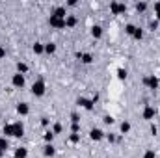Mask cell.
Wrapping results in <instances>:
<instances>
[{"mask_svg":"<svg viewBox=\"0 0 160 158\" xmlns=\"http://www.w3.org/2000/svg\"><path fill=\"white\" fill-rule=\"evenodd\" d=\"M118 77H119L121 80L127 78V71H125V69H119V71H118Z\"/></svg>","mask_w":160,"mask_h":158,"instance_id":"cell-33","label":"cell"},{"mask_svg":"<svg viewBox=\"0 0 160 158\" xmlns=\"http://www.w3.org/2000/svg\"><path fill=\"white\" fill-rule=\"evenodd\" d=\"M147 7H149V6H147L145 2H138V4H136V11H140V13H143Z\"/></svg>","mask_w":160,"mask_h":158,"instance_id":"cell-23","label":"cell"},{"mask_svg":"<svg viewBox=\"0 0 160 158\" xmlns=\"http://www.w3.org/2000/svg\"><path fill=\"white\" fill-rule=\"evenodd\" d=\"M43 138H45V141H47V143H52V140H54V132H52V130H47Z\"/></svg>","mask_w":160,"mask_h":158,"instance_id":"cell-21","label":"cell"},{"mask_svg":"<svg viewBox=\"0 0 160 158\" xmlns=\"http://www.w3.org/2000/svg\"><path fill=\"white\" fill-rule=\"evenodd\" d=\"M157 130H158V128H157V125H151V132H153V134H157Z\"/></svg>","mask_w":160,"mask_h":158,"instance_id":"cell-39","label":"cell"},{"mask_svg":"<svg viewBox=\"0 0 160 158\" xmlns=\"http://www.w3.org/2000/svg\"><path fill=\"white\" fill-rule=\"evenodd\" d=\"M71 121H73V123H78V121H80L78 114H71Z\"/></svg>","mask_w":160,"mask_h":158,"instance_id":"cell-35","label":"cell"},{"mask_svg":"<svg viewBox=\"0 0 160 158\" xmlns=\"http://www.w3.org/2000/svg\"><path fill=\"white\" fill-rule=\"evenodd\" d=\"M62 130H63L62 123H54V126H52V132H54V136H56V134H62Z\"/></svg>","mask_w":160,"mask_h":158,"instance_id":"cell-24","label":"cell"},{"mask_svg":"<svg viewBox=\"0 0 160 158\" xmlns=\"http://www.w3.org/2000/svg\"><path fill=\"white\" fill-rule=\"evenodd\" d=\"M11 84H13V87H24V75L15 73V75L11 77Z\"/></svg>","mask_w":160,"mask_h":158,"instance_id":"cell-6","label":"cell"},{"mask_svg":"<svg viewBox=\"0 0 160 158\" xmlns=\"http://www.w3.org/2000/svg\"><path fill=\"white\" fill-rule=\"evenodd\" d=\"M45 52L47 54H54L56 52V45L54 43H45Z\"/></svg>","mask_w":160,"mask_h":158,"instance_id":"cell-17","label":"cell"},{"mask_svg":"<svg viewBox=\"0 0 160 158\" xmlns=\"http://www.w3.org/2000/svg\"><path fill=\"white\" fill-rule=\"evenodd\" d=\"M155 11H157V21H160V2L155 4Z\"/></svg>","mask_w":160,"mask_h":158,"instance_id":"cell-31","label":"cell"},{"mask_svg":"<svg viewBox=\"0 0 160 158\" xmlns=\"http://www.w3.org/2000/svg\"><path fill=\"white\" fill-rule=\"evenodd\" d=\"M9 149V141H8V138H0V151H8Z\"/></svg>","mask_w":160,"mask_h":158,"instance_id":"cell-18","label":"cell"},{"mask_svg":"<svg viewBox=\"0 0 160 158\" xmlns=\"http://www.w3.org/2000/svg\"><path fill=\"white\" fill-rule=\"evenodd\" d=\"M143 84H145L147 87H151V89H157V87H158V78H157L155 75L145 77V78H143Z\"/></svg>","mask_w":160,"mask_h":158,"instance_id":"cell-8","label":"cell"},{"mask_svg":"<svg viewBox=\"0 0 160 158\" xmlns=\"http://www.w3.org/2000/svg\"><path fill=\"white\" fill-rule=\"evenodd\" d=\"M75 24H77V17H75V15H69V17H65V26L73 28Z\"/></svg>","mask_w":160,"mask_h":158,"instance_id":"cell-16","label":"cell"},{"mask_svg":"<svg viewBox=\"0 0 160 158\" xmlns=\"http://www.w3.org/2000/svg\"><path fill=\"white\" fill-rule=\"evenodd\" d=\"M143 158H157V153H155L153 149H149V151H145V155H143Z\"/></svg>","mask_w":160,"mask_h":158,"instance_id":"cell-28","label":"cell"},{"mask_svg":"<svg viewBox=\"0 0 160 158\" xmlns=\"http://www.w3.org/2000/svg\"><path fill=\"white\" fill-rule=\"evenodd\" d=\"M134 30H136V26H134V24H127V26H125V32H127L128 36H132V34H134Z\"/></svg>","mask_w":160,"mask_h":158,"instance_id":"cell-27","label":"cell"},{"mask_svg":"<svg viewBox=\"0 0 160 158\" xmlns=\"http://www.w3.org/2000/svg\"><path fill=\"white\" fill-rule=\"evenodd\" d=\"M110 11L114 15H123V13H127V6L125 4H119V2H112L110 4Z\"/></svg>","mask_w":160,"mask_h":158,"instance_id":"cell-3","label":"cell"},{"mask_svg":"<svg viewBox=\"0 0 160 158\" xmlns=\"http://www.w3.org/2000/svg\"><path fill=\"white\" fill-rule=\"evenodd\" d=\"M104 123H106V125H112V123H114V119L110 117V116H106V117H104Z\"/></svg>","mask_w":160,"mask_h":158,"instance_id":"cell-36","label":"cell"},{"mask_svg":"<svg viewBox=\"0 0 160 158\" xmlns=\"http://www.w3.org/2000/svg\"><path fill=\"white\" fill-rule=\"evenodd\" d=\"M6 56V48L4 47H0V58H4Z\"/></svg>","mask_w":160,"mask_h":158,"instance_id":"cell-38","label":"cell"},{"mask_svg":"<svg viewBox=\"0 0 160 158\" xmlns=\"http://www.w3.org/2000/svg\"><path fill=\"white\" fill-rule=\"evenodd\" d=\"M43 155H45V156H54V155H56V149H54V145H52V143H47V145H45V147H43Z\"/></svg>","mask_w":160,"mask_h":158,"instance_id":"cell-11","label":"cell"},{"mask_svg":"<svg viewBox=\"0 0 160 158\" xmlns=\"http://www.w3.org/2000/svg\"><path fill=\"white\" fill-rule=\"evenodd\" d=\"M104 136H106V134H104L101 128H91V132H89V138H91L93 141H101Z\"/></svg>","mask_w":160,"mask_h":158,"instance_id":"cell-9","label":"cell"},{"mask_svg":"<svg viewBox=\"0 0 160 158\" xmlns=\"http://www.w3.org/2000/svg\"><path fill=\"white\" fill-rule=\"evenodd\" d=\"M91 36H93L95 39L102 37V28H101V26H93V28H91Z\"/></svg>","mask_w":160,"mask_h":158,"instance_id":"cell-15","label":"cell"},{"mask_svg":"<svg viewBox=\"0 0 160 158\" xmlns=\"http://www.w3.org/2000/svg\"><path fill=\"white\" fill-rule=\"evenodd\" d=\"M132 37H134V39H142V37H143V30H142V28H136L134 34H132Z\"/></svg>","mask_w":160,"mask_h":158,"instance_id":"cell-26","label":"cell"},{"mask_svg":"<svg viewBox=\"0 0 160 158\" xmlns=\"http://www.w3.org/2000/svg\"><path fill=\"white\" fill-rule=\"evenodd\" d=\"M48 24H50L52 28H56V30H62V28H65V19H60V17H54V15H50V19H48Z\"/></svg>","mask_w":160,"mask_h":158,"instance_id":"cell-2","label":"cell"},{"mask_svg":"<svg viewBox=\"0 0 160 158\" xmlns=\"http://www.w3.org/2000/svg\"><path fill=\"white\" fill-rule=\"evenodd\" d=\"M157 26H158V21H157V19L149 22V28H151V30H157Z\"/></svg>","mask_w":160,"mask_h":158,"instance_id":"cell-32","label":"cell"},{"mask_svg":"<svg viewBox=\"0 0 160 158\" xmlns=\"http://www.w3.org/2000/svg\"><path fill=\"white\" fill-rule=\"evenodd\" d=\"M77 104H78L80 108H84V110H93V101H91V99L80 97L78 101H77Z\"/></svg>","mask_w":160,"mask_h":158,"instance_id":"cell-7","label":"cell"},{"mask_svg":"<svg viewBox=\"0 0 160 158\" xmlns=\"http://www.w3.org/2000/svg\"><path fill=\"white\" fill-rule=\"evenodd\" d=\"M45 89H47V87H45V82H43V80H38V82L32 84V93H34L36 97H43V95H45Z\"/></svg>","mask_w":160,"mask_h":158,"instance_id":"cell-1","label":"cell"},{"mask_svg":"<svg viewBox=\"0 0 160 158\" xmlns=\"http://www.w3.org/2000/svg\"><path fill=\"white\" fill-rule=\"evenodd\" d=\"M34 52H36V54H43V52H45V45H43V43H36V45H34Z\"/></svg>","mask_w":160,"mask_h":158,"instance_id":"cell-22","label":"cell"},{"mask_svg":"<svg viewBox=\"0 0 160 158\" xmlns=\"http://www.w3.org/2000/svg\"><path fill=\"white\" fill-rule=\"evenodd\" d=\"M4 155H6V153H4V151H0V158L4 156Z\"/></svg>","mask_w":160,"mask_h":158,"instance_id":"cell-40","label":"cell"},{"mask_svg":"<svg viewBox=\"0 0 160 158\" xmlns=\"http://www.w3.org/2000/svg\"><path fill=\"white\" fill-rule=\"evenodd\" d=\"M155 116H157V110H155L153 106H145V108H143V112H142V117L145 119V121H153Z\"/></svg>","mask_w":160,"mask_h":158,"instance_id":"cell-4","label":"cell"},{"mask_svg":"<svg viewBox=\"0 0 160 158\" xmlns=\"http://www.w3.org/2000/svg\"><path fill=\"white\" fill-rule=\"evenodd\" d=\"M52 15H54V17H60V19H65V17H67V13H65V7H63V6H58V7L52 11Z\"/></svg>","mask_w":160,"mask_h":158,"instance_id":"cell-13","label":"cell"},{"mask_svg":"<svg viewBox=\"0 0 160 158\" xmlns=\"http://www.w3.org/2000/svg\"><path fill=\"white\" fill-rule=\"evenodd\" d=\"M67 6H71V7H75V6H77V0H69V2H67Z\"/></svg>","mask_w":160,"mask_h":158,"instance_id":"cell-37","label":"cell"},{"mask_svg":"<svg viewBox=\"0 0 160 158\" xmlns=\"http://www.w3.org/2000/svg\"><path fill=\"white\" fill-rule=\"evenodd\" d=\"M4 134H6V138L13 136V125H4Z\"/></svg>","mask_w":160,"mask_h":158,"instance_id":"cell-25","label":"cell"},{"mask_svg":"<svg viewBox=\"0 0 160 158\" xmlns=\"http://www.w3.org/2000/svg\"><path fill=\"white\" fill-rule=\"evenodd\" d=\"M17 114H19V116H28V114H30V106H28L26 102L17 104Z\"/></svg>","mask_w":160,"mask_h":158,"instance_id":"cell-10","label":"cell"},{"mask_svg":"<svg viewBox=\"0 0 160 158\" xmlns=\"http://www.w3.org/2000/svg\"><path fill=\"white\" fill-rule=\"evenodd\" d=\"M104 138H106V140H108L110 143H114V141H116V136H114V134H106Z\"/></svg>","mask_w":160,"mask_h":158,"instance_id":"cell-34","label":"cell"},{"mask_svg":"<svg viewBox=\"0 0 160 158\" xmlns=\"http://www.w3.org/2000/svg\"><path fill=\"white\" fill-rule=\"evenodd\" d=\"M71 130H73V134H77V132L80 130V125L78 123H73V125H71Z\"/></svg>","mask_w":160,"mask_h":158,"instance_id":"cell-30","label":"cell"},{"mask_svg":"<svg viewBox=\"0 0 160 158\" xmlns=\"http://www.w3.org/2000/svg\"><path fill=\"white\" fill-rule=\"evenodd\" d=\"M119 130L123 132V134H127V132H130V123L128 121H123L119 125Z\"/></svg>","mask_w":160,"mask_h":158,"instance_id":"cell-19","label":"cell"},{"mask_svg":"<svg viewBox=\"0 0 160 158\" xmlns=\"http://www.w3.org/2000/svg\"><path fill=\"white\" fill-rule=\"evenodd\" d=\"M24 136V125L21 121L13 123V138H22Z\"/></svg>","mask_w":160,"mask_h":158,"instance_id":"cell-5","label":"cell"},{"mask_svg":"<svg viewBox=\"0 0 160 158\" xmlns=\"http://www.w3.org/2000/svg\"><path fill=\"white\" fill-rule=\"evenodd\" d=\"M26 156H28V149H24V147L15 149V158H26Z\"/></svg>","mask_w":160,"mask_h":158,"instance_id":"cell-14","label":"cell"},{"mask_svg":"<svg viewBox=\"0 0 160 158\" xmlns=\"http://www.w3.org/2000/svg\"><path fill=\"white\" fill-rule=\"evenodd\" d=\"M77 58H78L80 62H82V63H86V65L93 62V56H91L89 52H86V54H80V52H78V54H77Z\"/></svg>","mask_w":160,"mask_h":158,"instance_id":"cell-12","label":"cell"},{"mask_svg":"<svg viewBox=\"0 0 160 158\" xmlns=\"http://www.w3.org/2000/svg\"><path fill=\"white\" fill-rule=\"evenodd\" d=\"M69 141H71V143H78L80 136H78V134H71V136H69Z\"/></svg>","mask_w":160,"mask_h":158,"instance_id":"cell-29","label":"cell"},{"mask_svg":"<svg viewBox=\"0 0 160 158\" xmlns=\"http://www.w3.org/2000/svg\"><path fill=\"white\" fill-rule=\"evenodd\" d=\"M17 73H21V75H24V73H28V65L26 63H17Z\"/></svg>","mask_w":160,"mask_h":158,"instance_id":"cell-20","label":"cell"}]
</instances>
